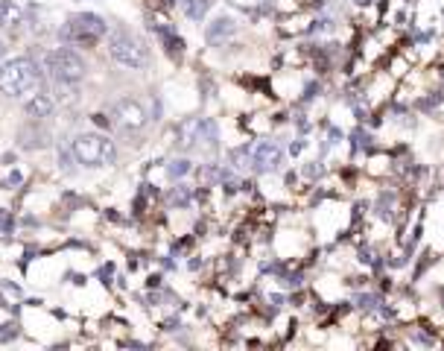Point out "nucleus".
Here are the masks:
<instances>
[{
    "label": "nucleus",
    "mask_w": 444,
    "mask_h": 351,
    "mask_svg": "<svg viewBox=\"0 0 444 351\" xmlns=\"http://www.w3.org/2000/svg\"><path fill=\"white\" fill-rule=\"evenodd\" d=\"M41 82V74H38V65L27 56H18V59H9L0 65V91L6 97H21L27 91H35Z\"/></svg>",
    "instance_id": "1"
},
{
    "label": "nucleus",
    "mask_w": 444,
    "mask_h": 351,
    "mask_svg": "<svg viewBox=\"0 0 444 351\" xmlns=\"http://www.w3.org/2000/svg\"><path fill=\"white\" fill-rule=\"evenodd\" d=\"M109 33L106 27V21L100 15H94V12H79V15H73L65 27H62V41L65 44H77V47H91L96 44L103 35Z\"/></svg>",
    "instance_id": "2"
},
{
    "label": "nucleus",
    "mask_w": 444,
    "mask_h": 351,
    "mask_svg": "<svg viewBox=\"0 0 444 351\" xmlns=\"http://www.w3.org/2000/svg\"><path fill=\"white\" fill-rule=\"evenodd\" d=\"M281 158H284L281 147L272 144V140H266V144H257V147L252 150V167H255L257 173H272L278 164H281Z\"/></svg>",
    "instance_id": "8"
},
{
    "label": "nucleus",
    "mask_w": 444,
    "mask_h": 351,
    "mask_svg": "<svg viewBox=\"0 0 444 351\" xmlns=\"http://www.w3.org/2000/svg\"><path fill=\"white\" fill-rule=\"evenodd\" d=\"M73 155H77L79 164L85 167H103V164H111L114 161V144L106 138V135H96V132H85L73 140Z\"/></svg>",
    "instance_id": "5"
},
{
    "label": "nucleus",
    "mask_w": 444,
    "mask_h": 351,
    "mask_svg": "<svg viewBox=\"0 0 444 351\" xmlns=\"http://www.w3.org/2000/svg\"><path fill=\"white\" fill-rule=\"evenodd\" d=\"M182 6H184V12H187L193 21H199V18L208 12L211 0H182Z\"/></svg>",
    "instance_id": "12"
},
{
    "label": "nucleus",
    "mask_w": 444,
    "mask_h": 351,
    "mask_svg": "<svg viewBox=\"0 0 444 351\" xmlns=\"http://www.w3.org/2000/svg\"><path fill=\"white\" fill-rule=\"evenodd\" d=\"M9 228H12V220H9V214H0V231H6V234H9Z\"/></svg>",
    "instance_id": "16"
},
{
    "label": "nucleus",
    "mask_w": 444,
    "mask_h": 351,
    "mask_svg": "<svg viewBox=\"0 0 444 351\" xmlns=\"http://www.w3.org/2000/svg\"><path fill=\"white\" fill-rule=\"evenodd\" d=\"M23 111H27L33 121H47V117H53V111H56V100L50 94H33L27 106H23Z\"/></svg>",
    "instance_id": "9"
},
{
    "label": "nucleus",
    "mask_w": 444,
    "mask_h": 351,
    "mask_svg": "<svg viewBox=\"0 0 444 351\" xmlns=\"http://www.w3.org/2000/svg\"><path fill=\"white\" fill-rule=\"evenodd\" d=\"M15 334H18V325H15V322H9V325L0 328V340H12Z\"/></svg>",
    "instance_id": "15"
},
{
    "label": "nucleus",
    "mask_w": 444,
    "mask_h": 351,
    "mask_svg": "<svg viewBox=\"0 0 444 351\" xmlns=\"http://www.w3.org/2000/svg\"><path fill=\"white\" fill-rule=\"evenodd\" d=\"M190 170V164L187 161H172V167H170V176L172 179H179V176H184Z\"/></svg>",
    "instance_id": "14"
},
{
    "label": "nucleus",
    "mask_w": 444,
    "mask_h": 351,
    "mask_svg": "<svg viewBox=\"0 0 444 351\" xmlns=\"http://www.w3.org/2000/svg\"><path fill=\"white\" fill-rule=\"evenodd\" d=\"M23 23V9L18 4H12V0H0V30H15Z\"/></svg>",
    "instance_id": "10"
},
{
    "label": "nucleus",
    "mask_w": 444,
    "mask_h": 351,
    "mask_svg": "<svg viewBox=\"0 0 444 351\" xmlns=\"http://www.w3.org/2000/svg\"><path fill=\"white\" fill-rule=\"evenodd\" d=\"M109 53H111V59H114L117 65L132 67V70H143L146 65H150V50H146V44H143L138 35L123 33V30L111 33V38H109Z\"/></svg>",
    "instance_id": "3"
},
{
    "label": "nucleus",
    "mask_w": 444,
    "mask_h": 351,
    "mask_svg": "<svg viewBox=\"0 0 444 351\" xmlns=\"http://www.w3.org/2000/svg\"><path fill=\"white\" fill-rule=\"evenodd\" d=\"M231 158H234V167L245 170V167H249V161H252V152H249V147H245V150H237Z\"/></svg>",
    "instance_id": "13"
},
{
    "label": "nucleus",
    "mask_w": 444,
    "mask_h": 351,
    "mask_svg": "<svg viewBox=\"0 0 444 351\" xmlns=\"http://www.w3.org/2000/svg\"><path fill=\"white\" fill-rule=\"evenodd\" d=\"M179 144L182 150H216V126L211 121H187L179 129Z\"/></svg>",
    "instance_id": "6"
},
{
    "label": "nucleus",
    "mask_w": 444,
    "mask_h": 351,
    "mask_svg": "<svg viewBox=\"0 0 444 351\" xmlns=\"http://www.w3.org/2000/svg\"><path fill=\"white\" fill-rule=\"evenodd\" d=\"M114 123L126 132H140L146 126V108L138 100H120L114 103Z\"/></svg>",
    "instance_id": "7"
},
{
    "label": "nucleus",
    "mask_w": 444,
    "mask_h": 351,
    "mask_svg": "<svg viewBox=\"0 0 444 351\" xmlns=\"http://www.w3.org/2000/svg\"><path fill=\"white\" fill-rule=\"evenodd\" d=\"M234 33V21L231 18H216L211 27H208V41L211 44H219L222 38H228Z\"/></svg>",
    "instance_id": "11"
},
{
    "label": "nucleus",
    "mask_w": 444,
    "mask_h": 351,
    "mask_svg": "<svg viewBox=\"0 0 444 351\" xmlns=\"http://www.w3.org/2000/svg\"><path fill=\"white\" fill-rule=\"evenodd\" d=\"M44 70L59 85H77L85 77V62L73 53L70 47H59V50L44 53Z\"/></svg>",
    "instance_id": "4"
}]
</instances>
